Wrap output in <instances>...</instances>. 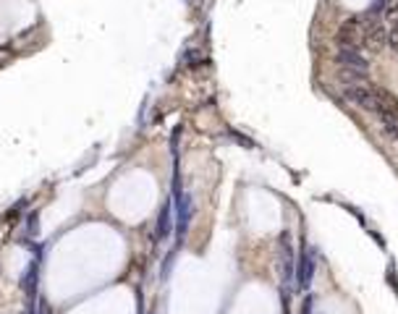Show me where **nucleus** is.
Wrapping results in <instances>:
<instances>
[{
	"label": "nucleus",
	"instance_id": "1",
	"mask_svg": "<svg viewBox=\"0 0 398 314\" xmlns=\"http://www.w3.org/2000/svg\"><path fill=\"white\" fill-rule=\"evenodd\" d=\"M362 26H364V16H351L343 24L338 26L336 42L341 50H359L362 48Z\"/></svg>",
	"mask_w": 398,
	"mask_h": 314
},
{
	"label": "nucleus",
	"instance_id": "2",
	"mask_svg": "<svg viewBox=\"0 0 398 314\" xmlns=\"http://www.w3.org/2000/svg\"><path fill=\"white\" fill-rule=\"evenodd\" d=\"M281 278H283V293H291L293 278H296V262H293V249L288 244V238H283V246H281Z\"/></svg>",
	"mask_w": 398,
	"mask_h": 314
},
{
	"label": "nucleus",
	"instance_id": "3",
	"mask_svg": "<svg viewBox=\"0 0 398 314\" xmlns=\"http://www.w3.org/2000/svg\"><path fill=\"white\" fill-rule=\"evenodd\" d=\"M336 60H338V66L343 68V71H348V73H367L369 71V63H367V58L359 50H338V55H336Z\"/></svg>",
	"mask_w": 398,
	"mask_h": 314
},
{
	"label": "nucleus",
	"instance_id": "4",
	"mask_svg": "<svg viewBox=\"0 0 398 314\" xmlns=\"http://www.w3.org/2000/svg\"><path fill=\"white\" fill-rule=\"evenodd\" d=\"M312 278H314V254L304 246V254L299 260V267H296V280H299L301 288H309L312 285Z\"/></svg>",
	"mask_w": 398,
	"mask_h": 314
},
{
	"label": "nucleus",
	"instance_id": "5",
	"mask_svg": "<svg viewBox=\"0 0 398 314\" xmlns=\"http://www.w3.org/2000/svg\"><path fill=\"white\" fill-rule=\"evenodd\" d=\"M175 212H178V236L186 233V228H189V217H191V199H189V194H183V191H175Z\"/></svg>",
	"mask_w": 398,
	"mask_h": 314
},
{
	"label": "nucleus",
	"instance_id": "6",
	"mask_svg": "<svg viewBox=\"0 0 398 314\" xmlns=\"http://www.w3.org/2000/svg\"><path fill=\"white\" fill-rule=\"evenodd\" d=\"M171 233V205H165L157 217V238H168Z\"/></svg>",
	"mask_w": 398,
	"mask_h": 314
},
{
	"label": "nucleus",
	"instance_id": "7",
	"mask_svg": "<svg viewBox=\"0 0 398 314\" xmlns=\"http://www.w3.org/2000/svg\"><path fill=\"white\" fill-rule=\"evenodd\" d=\"M385 126V131L393 136V139H398V118H385V121H380Z\"/></svg>",
	"mask_w": 398,
	"mask_h": 314
},
{
	"label": "nucleus",
	"instance_id": "8",
	"mask_svg": "<svg viewBox=\"0 0 398 314\" xmlns=\"http://www.w3.org/2000/svg\"><path fill=\"white\" fill-rule=\"evenodd\" d=\"M388 45H391L393 50H398V21H393L391 32H388Z\"/></svg>",
	"mask_w": 398,
	"mask_h": 314
},
{
	"label": "nucleus",
	"instance_id": "9",
	"mask_svg": "<svg viewBox=\"0 0 398 314\" xmlns=\"http://www.w3.org/2000/svg\"><path fill=\"white\" fill-rule=\"evenodd\" d=\"M301 314H312V299L304 301V307H301Z\"/></svg>",
	"mask_w": 398,
	"mask_h": 314
}]
</instances>
